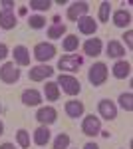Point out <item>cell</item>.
I'll list each match as a JSON object with an SVG mask.
<instances>
[{
    "label": "cell",
    "instance_id": "d6986e66",
    "mask_svg": "<svg viewBox=\"0 0 133 149\" xmlns=\"http://www.w3.org/2000/svg\"><path fill=\"white\" fill-rule=\"evenodd\" d=\"M16 14L14 10H0V28L2 30H12V28H16Z\"/></svg>",
    "mask_w": 133,
    "mask_h": 149
},
{
    "label": "cell",
    "instance_id": "4316f807",
    "mask_svg": "<svg viewBox=\"0 0 133 149\" xmlns=\"http://www.w3.org/2000/svg\"><path fill=\"white\" fill-rule=\"evenodd\" d=\"M28 6H30L32 10H38V12H48L52 8V2H50V0H30Z\"/></svg>",
    "mask_w": 133,
    "mask_h": 149
},
{
    "label": "cell",
    "instance_id": "d6a6232c",
    "mask_svg": "<svg viewBox=\"0 0 133 149\" xmlns=\"http://www.w3.org/2000/svg\"><path fill=\"white\" fill-rule=\"evenodd\" d=\"M84 149H100V145H97V143H93V141H88V143L84 145Z\"/></svg>",
    "mask_w": 133,
    "mask_h": 149
},
{
    "label": "cell",
    "instance_id": "ba28073f",
    "mask_svg": "<svg viewBox=\"0 0 133 149\" xmlns=\"http://www.w3.org/2000/svg\"><path fill=\"white\" fill-rule=\"evenodd\" d=\"M88 10H89V4L86 2V0L72 2V4L68 6V10H66V16H68V20H72V22H78L81 16H88Z\"/></svg>",
    "mask_w": 133,
    "mask_h": 149
},
{
    "label": "cell",
    "instance_id": "f546056e",
    "mask_svg": "<svg viewBox=\"0 0 133 149\" xmlns=\"http://www.w3.org/2000/svg\"><path fill=\"white\" fill-rule=\"evenodd\" d=\"M123 40H125V44L129 50H133V30H127L125 34H123Z\"/></svg>",
    "mask_w": 133,
    "mask_h": 149
},
{
    "label": "cell",
    "instance_id": "44dd1931",
    "mask_svg": "<svg viewBox=\"0 0 133 149\" xmlns=\"http://www.w3.org/2000/svg\"><path fill=\"white\" fill-rule=\"evenodd\" d=\"M79 48V38L78 34H66L62 40V50L64 52H76Z\"/></svg>",
    "mask_w": 133,
    "mask_h": 149
},
{
    "label": "cell",
    "instance_id": "3957f363",
    "mask_svg": "<svg viewBox=\"0 0 133 149\" xmlns=\"http://www.w3.org/2000/svg\"><path fill=\"white\" fill-rule=\"evenodd\" d=\"M81 64H84V58L81 56H78V54H66V56H62L58 60V70H62L66 74H74V72H78V68H81Z\"/></svg>",
    "mask_w": 133,
    "mask_h": 149
},
{
    "label": "cell",
    "instance_id": "4dcf8cb0",
    "mask_svg": "<svg viewBox=\"0 0 133 149\" xmlns=\"http://www.w3.org/2000/svg\"><path fill=\"white\" fill-rule=\"evenodd\" d=\"M0 6H2V10H14V0H2L0 2Z\"/></svg>",
    "mask_w": 133,
    "mask_h": 149
},
{
    "label": "cell",
    "instance_id": "e575fe53",
    "mask_svg": "<svg viewBox=\"0 0 133 149\" xmlns=\"http://www.w3.org/2000/svg\"><path fill=\"white\" fill-rule=\"evenodd\" d=\"M0 135H4V123L0 121Z\"/></svg>",
    "mask_w": 133,
    "mask_h": 149
},
{
    "label": "cell",
    "instance_id": "d4e9b609",
    "mask_svg": "<svg viewBox=\"0 0 133 149\" xmlns=\"http://www.w3.org/2000/svg\"><path fill=\"white\" fill-rule=\"evenodd\" d=\"M16 143L22 149H30V131L28 129H18L16 131Z\"/></svg>",
    "mask_w": 133,
    "mask_h": 149
},
{
    "label": "cell",
    "instance_id": "484cf974",
    "mask_svg": "<svg viewBox=\"0 0 133 149\" xmlns=\"http://www.w3.org/2000/svg\"><path fill=\"white\" fill-rule=\"evenodd\" d=\"M70 141H72V139H70L68 133H58L52 147H54V149H70Z\"/></svg>",
    "mask_w": 133,
    "mask_h": 149
},
{
    "label": "cell",
    "instance_id": "ac0fdd59",
    "mask_svg": "<svg viewBox=\"0 0 133 149\" xmlns=\"http://www.w3.org/2000/svg\"><path fill=\"white\" fill-rule=\"evenodd\" d=\"M12 56H14L16 66H30V50L26 46H14Z\"/></svg>",
    "mask_w": 133,
    "mask_h": 149
},
{
    "label": "cell",
    "instance_id": "277c9868",
    "mask_svg": "<svg viewBox=\"0 0 133 149\" xmlns=\"http://www.w3.org/2000/svg\"><path fill=\"white\" fill-rule=\"evenodd\" d=\"M56 46L52 44V42H38L36 46H34V58L40 62V64H46V62H50L52 58L56 56Z\"/></svg>",
    "mask_w": 133,
    "mask_h": 149
},
{
    "label": "cell",
    "instance_id": "7a4b0ae2",
    "mask_svg": "<svg viewBox=\"0 0 133 149\" xmlns=\"http://www.w3.org/2000/svg\"><path fill=\"white\" fill-rule=\"evenodd\" d=\"M107 76H109V70H107V66H105L103 62H95V64L88 70V80L93 88L103 86V84L107 81Z\"/></svg>",
    "mask_w": 133,
    "mask_h": 149
},
{
    "label": "cell",
    "instance_id": "83f0119b",
    "mask_svg": "<svg viewBox=\"0 0 133 149\" xmlns=\"http://www.w3.org/2000/svg\"><path fill=\"white\" fill-rule=\"evenodd\" d=\"M109 14H111V2H101L100 4V12H97V18L100 22H109Z\"/></svg>",
    "mask_w": 133,
    "mask_h": 149
},
{
    "label": "cell",
    "instance_id": "e0dca14e",
    "mask_svg": "<svg viewBox=\"0 0 133 149\" xmlns=\"http://www.w3.org/2000/svg\"><path fill=\"white\" fill-rule=\"evenodd\" d=\"M22 103L24 105H28V107H36V105H40L42 103V93L38 92V90H34V88H30V90H24L22 92Z\"/></svg>",
    "mask_w": 133,
    "mask_h": 149
},
{
    "label": "cell",
    "instance_id": "ffe728a7",
    "mask_svg": "<svg viewBox=\"0 0 133 149\" xmlns=\"http://www.w3.org/2000/svg\"><path fill=\"white\" fill-rule=\"evenodd\" d=\"M105 52H107V56L113 58V60H121V58L125 56V48L121 46L119 40H109V42H107V48H105Z\"/></svg>",
    "mask_w": 133,
    "mask_h": 149
},
{
    "label": "cell",
    "instance_id": "7c38bea8",
    "mask_svg": "<svg viewBox=\"0 0 133 149\" xmlns=\"http://www.w3.org/2000/svg\"><path fill=\"white\" fill-rule=\"evenodd\" d=\"M76 24H78L79 34H84V36H93L97 32V22H95L91 16H81Z\"/></svg>",
    "mask_w": 133,
    "mask_h": 149
},
{
    "label": "cell",
    "instance_id": "7402d4cb",
    "mask_svg": "<svg viewBox=\"0 0 133 149\" xmlns=\"http://www.w3.org/2000/svg\"><path fill=\"white\" fill-rule=\"evenodd\" d=\"M68 34V26L62 22H56L52 24L50 28H48V38L50 40H58V38H64V36Z\"/></svg>",
    "mask_w": 133,
    "mask_h": 149
},
{
    "label": "cell",
    "instance_id": "8992f818",
    "mask_svg": "<svg viewBox=\"0 0 133 149\" xmlns=\"http://www.w3.org/2000/svg\"><path fill=\"white\" fill-rule=\"evenodd\" d=\"M20 80V70L14 62H4L0 68V81L4 84H16Z\"/></svg>",
    "mask_w": 133,
    "mask_h": 149
},
{
    "label": "cell",
    "instance_id": "4fadbf2b",
    "mask_svg": "<svg viewBox=\"0 0 133 149\" xmlns=\"http://www.w3.org/2000/svg\"><path fill=\"white\" fill-rule=\"evenodd\" d=\"M81 48H84V54H86V56L97 58L101 54V50H103V42H101L100 38H88Z\"/></svg>",
    "mask_w": 133,
    "mask_h": 149
},
{
    "label": "cell",
    "instance_id": "9a60e30c",
    "mask_svg": "<svg viewBox=\"0 0 133 149\" xmlns=\"http://www.w3.org/2000/svg\"><path fill=\"white\" fill-rule=\"evenodd\" d=\"M50 139H52V131H50L46 125H40V127H36V129H34L32 141L38 145V147H46V145L50 143Z\"/></svg>",
    "mask_w": 133,
    "mask_h": 149
},
{
    "label": "cell",
    "instance_id": "52a82bcc",
    "mask_svg": "<svg viewBox=\"0 0 133 149\" xmlns=\"http://www.w3.org/2000/svg\"><path fill=\"white\" fill-rule=\"evenodd\" d=\"M52 76H54V68L48 66V64H38V66L30 68V72H28V80L30 81H46Z\"/></svg>",
    "mask_w": 133,
    "mask_h": 149
},
{
    "label": "cell",
    "instance_id": "30bf717a",
    "mask_svg": "<svg viewBox=\"0 0 133 149\" xmlns=\"http://www.w3.org/2000/svg\"><path fill=\"white\" fill-rule=\"evenodd\" d=\"M97 113L100 117L107 119V121H113L117 117V105L111 102V100H100L97 102Z\"/></svg>",
    "mask_w": 133,
    "mask_h": 149
},
{
    "label": "cell",
    "instance_id": "1f68e13d",
    "mask_svg": "<svg viewBox=\"0 0 133 149\" xmlns=\"http://www.w3.org/2000/svg\"><path fill=\"white\" fill-rule=\"evenodd\" d=\"M6 56H8V46L0 44V60H6Z\"/></svg>",
    "mask_w": 133,
    "mask_h": 149
},
{
    "label": "cell",
    "instance_id": "6da1fadb",
    "mask_svg": "<svg viewBox=\"0 0 133 149\" xmlns=\"http://www.w3.org/2000/svg\"><path fill=\"white\" fill-rule=\"evenodd\" d=\"M56 84H58V88H62V92L68 93V95H79V92H81V84H79V80L76 78V76H72V74H60L58 76V80H56Z\"/></svg>",
    "mask_w": 133,
    "mask_h": 149
},
{
    "label": "cell",
    "instance_id": "836d02e7",
    "mask_svg": "<svg viewBox=\"0 0 133 149\" xmlns=\"http://www.w3.org/2000/svg\"><path fill=\"white\" fill-rule=\"evenodd\" d=\"M0 149H16V145H14V143H8V141H6V143H2V145H0Z\"/></svg>",
    "mask_w": 133,
    "mask_h": 149
},
{
    "label": "cell",
    "instance_id": "2e32d148",
    "mask_svg": "<svg viewBox=\"0 0 133 149\" xmlns=\"http://www.w3.org/2000/svg\"><path fill=\"white\" fill-rule=\"evenodd\" d=\"M111 74H113V78H117V80H125V78L131 76V64H129L127 60H117V62L113 64V68H111Z\"/></svg>",
    "mask_w": 133,
    "mask_h": 149
},
{
    "label": "cell",
    "instance_id": "603a6c76",
    "mask_svg": "<svg viewBox=\"0 0 133 149\" xmlns=\"http://www.w3.org/2000/svg\"><path fill=\"white\" fill-rule=\"evenodd\" d=\"M44 95H46V100H48V102H58V97H60V88H58V84H56V81H46Z\"/></svg>",
    "mask_w": 133,
    "mask_h": 149
},
{
    "label": "cell",
    "instance_id": "5b68a950",
    "mask_svg": "<svg viewBox=\"0 0 133 149\" xmlns=\"http://www.w3.org/2000/svg\"><path fill=\"white\" fill-rule=\"evenodd\" d=\"M100 131H101V119L97 115L89 113L81 119V133H84V135L95 137V135H100Z\"/></svg>",
    "mask_w": 133,
    "mask_h": 149
},
{
    "label": "cell",
    "instance_id": "9c48e42d",
    "mask_svg": "<svg viewBox=\"0 0 133 149\" xmlns=\"http://www.w3.org/2000/svg\"><path fill=\"white\" fill-rule=\"evenodd\" d=\"M36 119H38V123L40 125H52L56 123V119H58V111H56V107L52 105H44V107H38V111H36Z\"/></svg>",
    "mask_w": 133,
    "mask_h": 149
},
{
    "label": "cell",
    "instance_id": "8fae6325",
    "mask_svg": "<svg viewBox=\"0 0 133 149\" xmlns=\"http://www.w3.org/2000/svg\"><path fill=\"white\" fill-rule=\"evenodd\" d=\"M64 111H66L68 117L78 119V117H84L86 105H84V102H79V100H70V102H66V105H64Z\"/></svg>",
    "mask_w": 133,
    "mask_h": 149
},
{
    "label": "cell",
    "instance_id": "f1b7e54d",
    "mask_svg": "<svg viewBox=\"0 0 133 149\" xmlns=\"http://www.w3.org/2000/svg\"><path fill=\"white\" fill-rule=\"evenodd\" d=\"M28 26L32 30H42V28H46V18L40 16V14H34V16L28 18Z\"/></svg>",
    "mask_w": 133,
    "mask_h": 149
},
{
    "label": "cell",
    "instance_id": "cb8c5ba5",
    "mask_svg": "<svg viewBox=\"0 0 133 149\" xmlns=\"http://www.w3.org/2000/svg\"><path fill=\"white\" fill-rule=\"evenodd\" d=\"M117 102H119V107L125 109L127 113H131L133 111V93L131 92H123L119 97H117Z\"/></svg>",
    "mask_w": 133,
    "mask_h": 149
},
{
    "label": "cell",
    "instance_id": "d590c367",
    "mask_svg": "<svg viewBox=\"0 0 133 149\" xmlns=\"http://www.w3.org/2000/svg\"><path fill=\"white\" fill-rule=\"evenodd\" d=\"M0 111H2V105H0Z\"/></svg>",
    "mask_w": 133,
    "mask_h": 149
},
{
    "label": "cell",
    "instance_id": "5bb4252c",
    "mask_svg": "<svg viewBox=\"0 0 133 149\" xmlns=\"http://www.w3.org/2000/svg\"><path fill=\"white\" fill-rule=\"evenodd\" d=\"M111 22L115 24L117 28H127V30H129V26H131V12L125 10V8L115 10L113 16H111Z\"/></svg>",
    "mask_w": 133,
    "mask_h": 149
}]
</instances>
